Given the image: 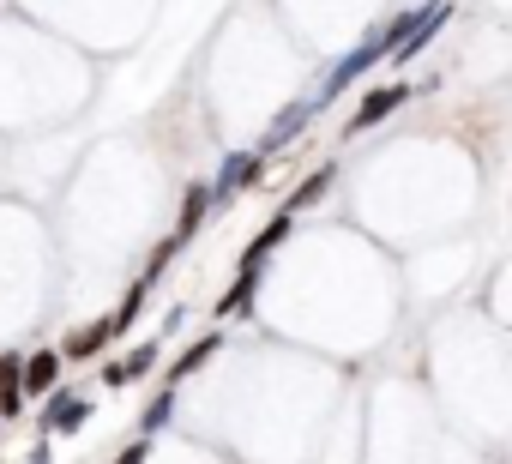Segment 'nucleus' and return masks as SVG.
I'll return each mask as SVG.
<instances>
[{
  "mask_svg": "<svg viewBox=\"0 0 512 464\" xmlns=\"http://www.w3.org/2000/svg\"><path fill=\"white\" fill-rule=\"evenodd\" d=\"M404 103H410V85H380V91H368V97L356 103V115L344 121V133L356 139V133H368V127H380V121H386L392 109H404Z\"/></svg>",
  "mask_w": 512,
  "mask_h": 464,
  "instance_id": "3",
  "label": "nucleus"
},
{
  "mask_svg": "<svg viewBox=\"0 0 512 464\" xmlns=\"http://www.w3.org/2000/svg\"><path fill=\"white\" fill-rule=\"evenodd\" d=\"M253 296H260V272H235V284L223 290V302H217V314H223V320H241V314L253 308Z\"/></svg>",
  "mask_w": 512,
  "mask_h": 464,
  "instance_id": "14",
  "label": "nucleus"
},
{
  "mask_svg": "<svg viewBox=\"0 0 512 464\" xmlns=\"http://www.w3.org/2000/svg\"><path fill=\"white\" fill-rule=\"evenodd\" d=\"M332 187H338V163H320V169H314V175H308V181H302V187H296L290 199H284V211L296 217L302 205H320V199H326Z\"/></svg>",
  "mask_w": 512,
  "mask_h": 464,
  "instance_id": "13",
  "label": "nucleus"
},
{
  "mask_svg": "<svg viewBox=\"0 0 512 464\" xmlns=\"http://www.w3.org/2000/svg\"><path fill=\"white\" fill-rule=\"evenodd\" d=\"M205 217H211V187H205V181H187V193H181V217H175V242H181V248L205 229Z\"/></svg>",
  "mask_w": 512,
  "mask_h": 464,
  "instance_id": "9",
  "label": "nucleus"
},
{
  "mask_svg": "<svg viewBox=\"0 0 512 464\" xmlns=\"http://www.w3.org/2000/svg\"><path fill=\"white\" fill-rule=\"evenodd\" d=\"M446 19H452V7H446V0H428V7H422V19H416V31H410V37H404V43H398V49H392L386 61L410 67V61H416V55H422V49H428V43L440 37V25H446Z\"/></svg>",
  "mask_w": 512,
  "mask_h": 464,
  "instance_id": "6",
  "label": "nucleus"
},
{
  "mask_svg": "<svg viewBox=\"0 0 512 464\" xmlns=\"http://www.w3.org/2000/svg\"><path fill=\"white\" fill-rule=\"evenodd\" d=\"M260 175H266V157H260V151H229V157H223V169H217V181H211V205L235 199L241 187H253Z\"/></svg>",
  "mask_w": 512,
  "mask_h": 464,
  "instance_id": "2",
  "label": "nucleus"
},
{
  "mask_svg": "<svg viewBox=\"0 0 512 464\" xmlns=\"http://www.w3.org/2000/svg\"><path fill=\"white\" fill-rule=\"evenodd\" d=\"M139 308H145V284H127V296H121V308L109 314V332L121 338V332H127V326L139 320Z\"/></svg>",
  "mask_w": 512,
  "mask_h": 464,
  "instance_id": "15",
  "label": "nucleus"
},
{
  "mask_svg": "<svg viewBox=\"0 0 512 464\" xmlns=\"http://www.w3.org/2000/svg\"><path fill=\"white\" fill-rule=\"evenodd\" d=\"M115 344V332H109V320H91L85 332H67V344H61V362H91L97 350H109Z\"/></svg>",
  "mask_w": 512,
  "mask_h": 464,
  "instance_id": "11",
  "label": "nucleus"
},
{
  "mask_svg": "<svg viewBox=\"0 0 512 464\" xmlns=\"http://www.w3.org/2000/svg\"><path fill=\"white\" fill-rule=\"evenodd\" d=\"M61 368H67L61 350H37V356H25V362H19V392H25V404H31V398H49V392L61 386Z\"/></svg>",
  "mask_w": 512,
  "mask_h": 464,
  "instance_id": "5",
  "label": "nucleus"
},
{
  "mask_svg": "<svg viewBox=\"0 0 512 464\" xmlns=\"http://www.w3.org/2000/svg\"><path fill=\"white\" fill-rule=\"evenodd\" d=\"M151 458V440H133L127 452H115V464H145Z\"/></svg>",
  "mask_w": 512,
  "mask_h": 464,
  "instance_id": "18",
  "label": "nucleus"
},
{
  "mask_svg": "<svg viewBox=\"0 0 512 464\" xmlns=\"http://www.w3.org/2000/svg\"><path fill=\"white\" fill-rule=\"evenodd\" d=\"M145 374H157V338L151 344H133L121 362H103V386H139Z\"/></svg>",
  "mask_w": 512,
  "mask_h": 464,
  "instance_id": "8",
  "label": "nucleus"
},
{
  "mask_svg": "<svg viewBox=\"0 0 512 464\" xmlns=\"http://www.w3.org/2000/svg\"><path fill=\"white\" fill-rule=\"evenodd\" d=\"M25 464H55V452H49V434H43V440H37L31 452H25Z\"/></svg>",
  "mask_w": 512,
  "mask_h": 464,
  "instance_id": "19",
  "label": "nucleus"
},
{
  "mask_svg": "<svg viewBox=\"0 0 512 464\" xmlns=\"http://www.w3.org/2000/svg\"><path fill=\"white\" fill-rule=\"evenodd\" d=\"M308 115H314V103H290V109H284V115L266 127V139H260V157H278V151H284V145H290V139L308 127Z\"/></svg>",
  "mask_w": 512,
  "mask_h": 464,
  "instance_id": "10",
  "label": "nucleus"
},
{
  "mask_svg": "<svg viewBox=\"0 0 512 464\" xmlns=\"http://www.w3.org/2000/svg\"><path fill=\"white\" fill-rule=\"evenodd\" d=\"M19 350H0V398H7V392H19Z\"/></svg>",
  "mask_w": 512,
  "mask_h": 464,
  "instance_id": "17",
  "label": "nucleus"
},
{
  "mask_svg": "<svg viewBox=\"0 0 512 464\" xmlns=\"http://www.w3.org/2000/svg\"><path fill=\"white\" fill-rule=\"evenodd\" d=\"M85 422H91V398L55 386V392H49V410H43V434H79Z\"/></svg>",
  "mask_w": 512,
  "mask_h": 464,
  "instance_id": "4",
  "label": "nucleus"
},
{
  "mask_svg": "<svg viewBox=\"0 0 512 464\" xmlns=\"http://www.w3.org/2000/svg\"><path fill=\"white\" fill-rule=\"evenodd\" d=\"M380 61H386V37L374 31L368 43H356V49H350V55H344V61H338L332 73H326V85H320V97H308V103H314V109H326V103H332L338 91H350V85H356L362 73H374Z\"/></svg>",
  "mask_w": 512,
  "mask_h": 464,
  "instance_id": "1",
  "label": "nucleus"
},
{
  "mask_svg": "<svg viewBox=\"0 0 512 464\" xmlns=\"http://www.w3.org/2000/svg\"><path fill=\"white\" fill-rule=\"evenodd\" d=\"M217 350H223V332H205L199 344H187V350H181V356L169 362V386H181V380H193V374H199V368H205V362H211Z\"/></svg>",
  "mask_w": 512,
  "mask_h": 464,
  "instance_id": "12",
  "label": "nucleus"
},
{
  "mask_svg": "<svg viewBox=\"0 0 512 464\" xmlns=\"http://www.w3.org/2000/svg\"><path fill=\"white\" fill-rule=\"evenodd\" d=\"M290 229H296V217H290V211H278V217L260 229V236H253V242L241 248V272H266V260L290 242Z\"/></svg>",
  "mask_w": 512,
  "mask_h": 464,
  "instance_id": "7",
  "label": "nucleus"
},
{
  "mask_svg": "<svg viewBox=\"0 0 512 464\" xmlns=\"http://www.w3.org/2000/svg\"><path fill=\"white\" fill-rule=\"evenodd\" d=\"M169 416H175V386H169V392H157V398L145 404L139 428H145V434H157V428H169Z\"/></svg>",
  "mask_w": 512,
  "mask_h": 464,
  "instance_id": "16",
  "label": "nucleus"
}]
</instances>
